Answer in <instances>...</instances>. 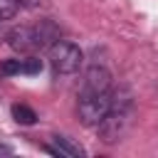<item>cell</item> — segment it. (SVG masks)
Masks as SVG:
<instances>
[{"label":"cell","instance_id":"ba28073f","mask_svg":"<svg viewBox=\"0 0 158 158\" xmlns=\"http://www.w3.org/2000/svg\"><path fill=\"white\" fill-rule=\"evenodd\" d=\"M12 118L22 126H35L37 123V114L27 104H12Z\"/></svg>","mask_w":158,"mask_h":158},{"label":"cell","instance_id":"8992f818","mask_svg":"<svg viewBox=\"0 0 158 158\" xmlns=\"http://www.w3.org/2000/svg\"><path fill=\"white\" fill-rule=\"evenodd\" d=\"M32 32H35V47L37 49H49L59 37V27L52 22V20H40L37 25H32Z\"/></svg>","mask_w":158,"mask_h":158},{"label":"cell","instance_id":"30bf717a","mask_svg":"<svg viewBox=\"0 0 158 158\" xmlns=\"http://www.w3.org/2000/svg\"><path fill=\"white\" fill-rule=\"evenodd\" d=\"M20 69H22V59H2L0 62L2 77H15V74H20Z\"/></svg>","mask_w":158,"mask_h":158},{"label":"cell","instance_id":"3957f363","mask_svg":"<svg viewBox=\"0 0 158 158\" xmlns=\"http://www.w3.org/2000/svg\"><path fill=\"white\" fill-rule=\"evenodd\" d=\"M111 109V91H101V94H79V118L84 126H96Z\"/></svg>","mask_w":158,"mask_h":158},{"label":"cell","instance_id":"52a82bcc","mask_svg":"<svg viewBox=\"0 0 158 158\" xmlns=\"http://www.w3.org/2000/svg\"><path fill=\"white\" fill-rule=\"evenodd\" d=\"M44 151L52 156H59V158H84V148L67 136H54L52 143L44 146Z\"/></svg>","mask_w":158,"mask_h":158},{"label":"cell","instance_id":"8fae6325","mask_svg":"<svg viewBox=\"0 0 158 158\" xmlns=\"http://www.w3.org/2000/svg\"><path fill=\"white\" fill-rule=\"evenodd\" d=\"M40 72H42V59H40V57H27V59H22V69H20V74L32 77V74H40Z\"/></svg>","mask_w":158,"mask_h":158},{"label":"cell","instance_id":"7c38bea8","mask_svg":"<svg viewBox=\"0 0 158 158\" xmlns=\"http://www.w3.org/2000/svg\"><path fill=\"white\" fill-rule=\"evenodd\" d=\"M20 5H22V7H37L40 0H20Z\"/></svg>","mask_w":158,"mask_h":158},{"label":"cell","instance_id":"277c9868","mask_svg":"<svg viewBox=\"0 0 158 158\" xmlns=\"http://www.w3.org/2000/svg\"><path fill=\"white\" fill-rule=\"evenodd\" d=\"M101 91H111V72L106 67L94 64L84 72L79 94H101Z\"/></svg>","mask_w":158,"mask_h":158},{"label":"cell","instance_id":"4fadbf2b","mask_svg":"<svg viewBox=\"0 0 158 158\" xmlns=\"http://www.w3.org/2000/svg\"><path fill=\"white\" fill-rule=\"evenodd\" d=\"M0 153H12V146H5V143H0Z\"/></svg>","mask_w":158,"mask_h":158},{"label":"cell","instance_id":"6da1fadb","mask_svg":"<svg viewBox=\"0 0 158 158\" xmlns=\"http://www.w3.org/2000/svg\"><path fill=\"white\" fill-rule=\"evenodd\" d=\"M131 116H133V96L126 86L111 91V109L109 114L96 123L99 138L104 143H116L126 136L128 126H131Z\"/></svg>","mask_w":158,"mask_h":158},{"label":"cell","instance_id":"7a4b0ae2","mask_svg":"<svg viewBox=\"0 0 158 158\" xmlns=\"http://www.w3.org/2000/svg\"><path fill=\"white\" fill-rule=\"evenodd\" d=\"M84 62V52L79 49V44L69 42V40H57L49 47V64L54 69V74H74L79 72Z\"/></svg>","mask_w":158,"mask_h":158},{"label":"cell","instance_id":"5b68a950","mask_svg":"<svg viewBox=\"0 0 158 158\" xmlns=\"http://www.w3.org/2000/svg\"><path fill=\"white\" fill-rule=\"evenodd\" d=\"M5 40H7V44H10L15 52H20V54H30V52L37 49V47H35V32H32L30 25H15V27L5 35Z\"/></svg>","mask_w":158,"mask_h":158},{"label":"cell","instance_id":"9c48e42d","mask_svg":"<svg viewBox=\"0 0 158 158\" xmlns=\"http://www.w3.org/2000/svg\"><path fill=\"white\" fill-rule=\"evenodd\" d=\"M20 7V0H0V20H12Z\"/></svg>","mask_w":158,"mask_h":158}]
</instances>
